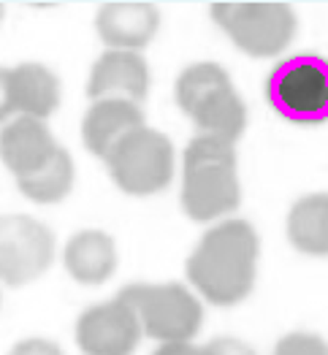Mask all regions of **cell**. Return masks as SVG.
<instances>
[{
	"label": "cell",
	"instance_id": "8",
	"mask_svg": "<svg viewBox=\"0 0 328 355\" xmlns=\"http://www.w3.org/2000/svg\"><path fill=\"white\" fill-rule=\"evenodd\" d=\"M55 234L30 214H0V285L25 288L55 263Z\"/></svg>",
	"mask_w": 328,
	"mask_h": 355
},
{
	"label": "cell",
	"instance_id": "7",
	"mask_svg": "<svg viewBox=\"0 0 328 355\" xmlns=\"http://www.w3.org/2000/svg\"><path fill=\"white\" fill-rule=\"evenodd\" d=\"M268 103L277 114L301 125L328 119V60L296 55L282 60L268 76Z\"/></svg>",
	"mask_w": 328,
	"mask_h": 355
},
{
	"label": "cell",
	"instance_id": "16",
	"mask_svg": "<svg viewBox=\"0 0 328 355\" xmlns=\"http://www.w3.org/2000/svg\"><path fill=\"white\" fill-rule=\"evenodd\" d=\"M288 239L304 255H328V196L298 198L288 214Z\"/></svg>",
	"mask_w": 328,
	"mask_h": 355
},
{
	"label": "cell",
	"instance_id": "20",
	"mask_svg": "<svg viewBox=\"0 0 328 355\" xmlns=\"http://www.w3.org/2000/svg\"><path fill=\"white\" fill-rule=\"evenodd\" d=\"M8 355H65L60 350L55 342H49V339H41V336H30V339H22V342H17Z\"/></svg>",
	"mask_w": 328,
	"mask_h": 355
},
{
	"label": "cell",
	"instance_id": "11",
	"mask_svg": "<svg viewBox=\"0 0 328 355\" xmlns=\"http://www.w3.org/2000/svg\"><path fill=\"white\" fill-rule=\"evenodd\" d=\"M160 11L144 0H114L98 8L95 33L109 49L141 52L157 35Z\"/></svg>",
	"mask_w": 328,
	"mask_h": 355
},
{
	"label": "cell",
	"instance_id": "17",
	"mask_svg": "<svg viewBox=\"0 0 328 355\" xmlns=\"http://www.w3.org/2000/svg\"><path fill=\"white\" fill-rule=\"evenodd\" d=\"M74 179H76V166H74V157L68 149L58 147V152L52 155V160L25 179H17V187L19 193L38 204V207H52L60 204L71 196L74 190Z\"/></svg>",
	"mask_w": 328,
	"mask_h": 355
},
{
	"label": "cell",
	"instance_id": "1",
	"mask_svg": "<svg viewBox=\"0 0 328 355\" xmlns=\"http://www.w3.org/2000/svg\"><path fill=\"white\" fill-rule=\"evenodd\" d=\"M261 241L247 220H223L201 236L187 258L190 285L214 306H234L250 296Z\"/></svg>",
	"mask_w": 328,
	"mask_h": 355
},
{
	"label": "cell",
	"instance_id": "6",
	"mask_svg": "<svg viewBox=\"0 0 328 355\" xmlns=\"http://www.w3.org/2000/svg\"><path fill=\"white\" fill-rule=\"evenodd\" d=\"M109 177L122 193L147 198L166 190L174 179V144L166 133L155 128H139L125 136L117 147L106 155Z\"/></svg>",
	"mask_w": 328,
	"mask_h": 355
},
{
	"label": "cell",
	"instance_id": "2",
	"mask_svg": "<svg viewBox=\"0 0 328 355\" xmlns=\"http://www.w3.org/2000/svg\"><path fill=\"white\" fill-rule=\"evenodd\" d=\"M241 201L234 144L196 136L184 149L182 163V209L196 223L228 217Z\"/></svg>",
	"mask_w": 328,
	"mask_h": 355
},
{
	"label": "cell",
	"instance_id": "13",
	"mask_svg": "<svg viewBox=\"0 0 328 355\" xmlns=\"http://www.w3.org/2000/svg\"><path fill=\"white\" fill-rule=\"evenodd\" d=\"M8 98L14 117L46 119L60 106V79L44 62H19L8 68Z\"/></svg>",
	"mask_w": 328,
	"mask_h": 355
},
{
	"label": "cell",
	"instance_id": "21",
	"mask_svg": "<svg viewBox=\"0 0 328 355\" xmlns=\"http://www.w3.org/2000/svg\"><path fill=\"white\" fill-rule=\"evenodd\" d=\"M152 355H201V347H196L193 342H166V345H157V350H152Z\"/></svg>",
	"mask_w": 328,
	"mask_h": 355
},
{
	"label": "cell",
	"instance_id": "3",
	"mask_svg": "<svg viewBox=\"0 0 328 355\" xmlns=\"http://www.w3.org/2000/svg\"><path fill=\"white\" fill-rule=\"evenodd\" d=\"M174 98L179 109L196 122L201 136L236 144L247 128V106L220 62L207 60L187 65L177 76Z\"/></svg>",
	"mask_w": 328,
	"mask_h": 355
},
{
	"label": "cell",
	"instance_id": "14",
	"mask_svg": "<svg viewBox=\"0 0 328 355\" xmlns=\"http://www.w3.org/2000/svg\"><path fill=\"white\" fill-rule=\"evenodd\" d=\"M144 112L130 101H92L82 119V141L89 155L106 160V155L117 147L125 136L144 128Z\"/></svg>",
	"mask_w": 328,
	"mask_h": 355
},
{
	"label": "cell",
	"instance_id": "10",
	"mask_svg": "<svg viewBox=\"0 0 328 355\" xmlns=\"http://www.w3.org/2000/svg\"><path fill=\"white\" fill-rule=\"evenodd\" d=\"M149 85L152 76L141 52L106 49L89 68L87 95L92 101H130L141 106Z\"/></svg>",
	"mask_w": 328,
	"mask_h": 355
},
{
	"label": "cell",
	"instance_id": "18",
	"mask_svg": "<svg viewBox=\"0 0 328 355\" xmlns=\"http://www.w3.org/2000/svg\"><path fill=\"white\" fill-rule=\"evenodd\" d=\"M274 355H328V342L309 331H293L277 342Z\"/></svg>",
	"mask_w": 328,
	"mask_h": 355
},
{
	"label": "cell",
	"instance_id": "4",
	"mask_svg": "<svg viewBox=\"0 0 328 355\" xmlns=\"http://www.w3.org/2000/svg\"><path fill=\"white\" fill-rule=\"evenodd\" d=\"M212 19L250 58H277L298 33V17L291 3L274 0H223L212 6Z\"/></svg>",
	"mask_w": 328,
	"mask_h": 355
},
{
	"label": "cell",
	"instance_id": "19",
	"mask_svg": "<svg viewBox=\"0 0 328 355\" xmlns=\"http://www.w3.org/2000/svg\"><path fill=\"white\" fill-rule=\"evenodd\" d=\"M201 355H255V350L234 336H217L201 347Z\"/></svg>",
	"mask_w": 328,
	"mask_h": 355
},
{
	"label": "cell",
	"instance_id": "12",
	"mask_svg": "<svg viewBox=\"0 0 328 355\" xmlns=\"http://www.w3.org/2000/svg\"><path fill=\"white\" fill-rule=\"evenodd\" d=\"M58 147L49 125L41 119L11 117L0 128V163L14 174V179L41 171Z\"/></svg>",
	"mask_w": 328,
	"mask_h": 355
},
{
	"label": "cell",
	"instance_id": "22",
	"mask_svg": "<svg viewBox=\"0 0 328 355\" xmlns=\"http://www.w3.org/2000/svg\"><path fill=\"white\" fill-rule=\"evenodd\" d=\"M14 117L11 112V98H8V68L0 65V125Z\"/></svg>",
	"mask_w": 328,
	"mask_h": 355
},
{
	"label": "cell",
	"instance_id": "5",
	"mask_svg": "<svg viewBox=\"0 0 328 355\" xmlns=\"http://www.w3.org/2000/svg\"><path fill=\"white\" fill-rule=\"evenodd\" d=\"M136 315L141 336H149L160 345L166 342H193L204 323V306L190 293V288L169 285H128L117 293Z\"/></svg>",
	"mask_w": 328,
	"mask_h": 355
},
{
	"label": "cell",
	"instance_id": "15",
	"mask_svg": "<svg viewBox=\"0 0 328 355\" xmlns=\"http://www.w3.org/2000/svg\"><path fill=\"white\" fill-rule=\"evenodd\" d=\"M62 266L71 274L74 282L98 288L109 282L117 271V244L103 231H76L65 241L62 250Z\"/></svg>",
	"mask_w": 328,
	"mask_h": 355
},
{
	"label": "cell",
	"instance_id": "23",
	"mask_svg": "<svg viewBox=\"0 0 328 355\" xmlns=\"http://www.w3.org/2000/svg\"><path fill=\"white\" fill-rule=\"evenodd\" d=\"M3 17H6V8H3V3H0V22H3Z\"/></svg>",
	"mask_w": 328,
	"mask_h": 355
},
{
	"label": "cell",
	"instance_id": "9",
	"mask_svg": "<svg viewBox=\"0 0 328 355\" xmlns=\"http://www.w3.org/2000/svg\"><path fill=\"white\" fill-rule=\"evenodd\" d=\"M139 342V320L119 296L92 304L76 320V345L85 355H133Z\"/></svg>",
	"mask_w": 328,
	"mask_h": 355
}]
</instances>
